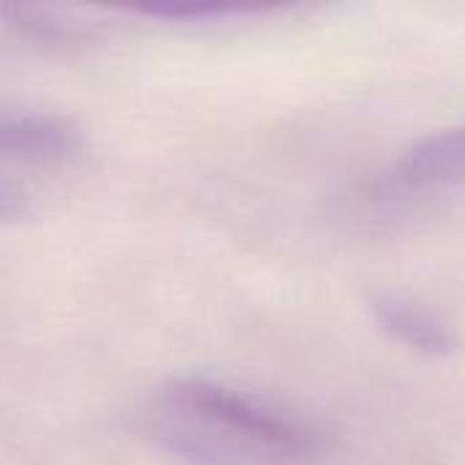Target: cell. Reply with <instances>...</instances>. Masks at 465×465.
I'll list each match as a JSON object with an SVG mask.
<instances>
[{"instance_id": "obj_1", "label": "cell", "mask_w": 465, "mask_h": 465, "mask_svg": "<svg viewBox=\"0 0 465 465\" xmlns=\"http://www.w3.org/2000/svg\"><path fill=\"white\" fill-rule=\"evenodd\" d=\"M153 447L183 465H332V439L308 417L259 395L174 379L139 411Z\"/></svg>"}, {"instance_id": "obj_2", "label": "cell", "mask_w": 465, "mask_h": 465, "mask_svg": "<svg viewBox=\"0 0 465 465\" xmlns=\"http://www.w3.org/2000/svg\"><path fill=\"white\" fill-rule=\"evenodd\" d=\"M3 153V218L11 221L30 210L33 188L41 177H57L74 169L87 142L82 128L54 112L3 114L0 125Z\"/></svg>"}, {"instance_id": "obj_3", "label": "cell", "mask_w": 465, "mask_h": 465, "mask_svg": "<svg viewBox=\"0 0 465 465\" xmlns=\"http://www.w3.org/2000/svg\"><path fill=\"white\" fill-rule=\"evenodd\" d=\"M376 324L398 343H403L411 351L428 354V357H447L455 354L458 338L452 327L428 311L425 305L414 302L403 294H376L371 302Z\"/></svg>"}, {"instance_id": "obj_4", "label": "cell", "mask_w": 465, "mask_h": 465, "mask_svg": "<svg viewBox=\"0 0 465 465\" xmlns=\"http://www.w3.org/2000/svg\"><path fill=\"white\" fill-rule=\"evenodd\" d=\"M398 177L409 185H465V125L417 142L403 155Z\"/></svg>"}]
</instances>
